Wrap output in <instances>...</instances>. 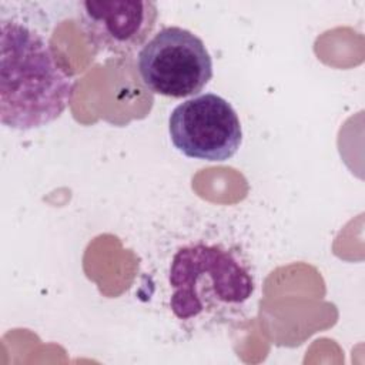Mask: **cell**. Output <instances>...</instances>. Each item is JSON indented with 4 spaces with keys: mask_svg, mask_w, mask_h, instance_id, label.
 Instances as JSON below:
<instances>
[{
    "mask_svg": "<svg viewBox=\"0 0 365 365\" xmlns=\"http://www.w3.org/2000/svg\"><path fill=\"white\" fill-rule=\"evenodd\" d=\"M74 81L48 40L16 19L0 20V120L33 130L57 120L68 107Z\"/></svg>",
    "mask_w": 365,
    "mask_h": 365,
    "instance_id": "cell-1",
    "label": "cell"
},
{
    "mask_svg": "<svg viewBox=\"0 0 365 365\" xmlns=\"http://www.w3.org/2000/svg\"><path fill=\"white\" fill-rule=\"evenodd\" d=\"M168 285L170 309L182 322L221 319L242 308L255 289L251 272L231 251L205 242L175 251Z\"/></svg>",
    "mask_w": 365,
    "mask_h": 365,
    "instance_id": "cell-2",
    "label": "cell"
},
{
    "mask_svg": "<svg viewBox=\"0 0 365 365\" xmlns=\"http://www.w3.org/2000/svg\"><path fill=\"white\" fill-rule=\"evenodd\" d=\"M158 7L151 0L80 1L78 20L88 44L118 57L141 50L153 33Z\"/></svg>",
    "mask_w": 365,
    "mask_h": 365,
    "instance_id": "cell-5",
    "label": "cell"
},
{
    "mask_svg": "<svg viewBox=\"0 0 365 365\" xmlns=\"http://www.w3.org/2000/svg\"><path fill=\"white\" fill-rule=\"evenodd\" d=\"M137 67L148 91L171 98L195 97L212 78L204 41L178 26L157 31L140 50Z\"/></svg>",
    "mask_w": 365,
    "mask_h": 365,
    "instance_id": "cell-3",
    "label": "cell"
},
{
    "mask_svg": "<svg viewBox=\"0 0 365 365\" xmlns=\"http://www.w3.org/2000/svg\"><path fill=\"white\" fill-rule=\"evenodd\" d=\"M168 133L181 154L211 163L230 160L242 141L237 111L214 93L180 103L170 114Z\"/></svg>",
    "mask_w": 365,
    "mask_h": 365,
    "instance_id": "cell-4",
    "label": "cell"
}]
</instances>
